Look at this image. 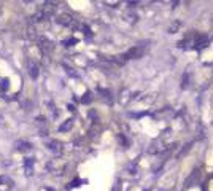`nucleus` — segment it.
I'll return each instance as SVG.
<instances>
[{
	"instance_id": "6",
	"label": "nucleus",
	"mask_w": 213,
	"mask_h": 191,
	"mask_svg": "<svg viewBox=\"0 0 213 191\" xmlns=\"http://www.w3.org/2000/svg\"><path fill=\"white\" fill-rule=\"evenodd\" d=\"M70 126H72V119H69V121L65 123V124H62L59 129H61V131H67V129H70Z\"/></svg>"
},
{
	"instance_id": "2",
	"label": "nucleus",
	"mask_w": 213,
	"mask_h": 191,
	"mask_svg": "<svg viewBox=\"0 0 213 191\" xmlns=\"http://www.w3.org/2000/svg\"><path fill=\"white\" fill-rule=\"evenodd\" d=\"M15 147H16V150L18 151H30L32 150V145H30V142H25V140H18L16 143H15Z\"/></svg>"
},
{
	"instance_id": "5",
	"label": "nucleus",
	"mask_w": 213,
	"mask_h": 191,
	"mask_svg": "<svg viewBox=\"0 0 213 191\" xmlns=\"http://www.w3.org/2000/svg\"><path fill=\"white\" fill-rule=\"evenodd\" d=\"M8 78H2L0 80V91H7L8 89Z\"/></svg>"
},
{
	"instance_id": "4",
	"label": "nucleus",
	"mask_w": 213,
	"mask_h": 191,
	"mask_svg": "<svg viewBox=\"0 0 213 191\" xmlns=\"http://www.w3.org/2000/svg\"><path fill=\"white\" fill-rule=\"evenodd\" d=\"M32 164H34V158H27V159L24 161V166H25V169H27V174H29V175L32 174V172H30V170H32Z\"/></svg>"
},
{
	"instance_id": "3",
	"label": "nucleus",
	"mask_w": 213,
	"mask_h": 191,
	"mask_svg": "<svg viewBox=\"0 0 213 191\" xmlns=\"http://www.w3.org/2000/svg\"><path fill=\"white\" fill-rule=\"evenodd\" d=\"M48 148H49V150H52V151H56V153H59L61 150H62L59 142H49V143H48Z\"/></svg>"
},
{
	"instance_id": "1",
	"label": "nucleus",
	"mask_w": 213,
	"mask_h": 191,
	"mask_svg": "<svg viewBox=\"0 0 213 191\" xmlns=\"http://www.w3.org/2000/svg\"><path fill=\"white\" fill-rule=\"evenodd\" d=\"M27 69H29V75L34 78V80H37L38 78V73H40V70H38V65L34 62V61H27Z\"/></svg>"
}]
</instances>
